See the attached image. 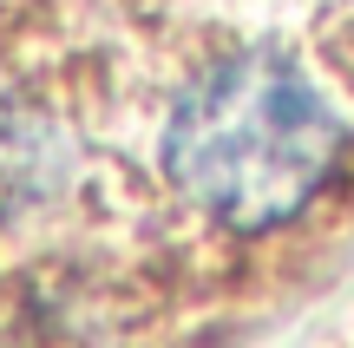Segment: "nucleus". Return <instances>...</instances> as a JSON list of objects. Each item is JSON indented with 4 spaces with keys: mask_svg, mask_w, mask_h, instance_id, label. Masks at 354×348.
<instances>
[{
    "mask_svg": "<svg viewBox=\"0 0 354 348\" xmlns=\"http://www.w3.org/2000/svg\"><path fill=\"white\" fill-rule=\"evenodd\" d=\"M342 118L295 59L269 46L223 53L177 86L158 165L171 197L223 237L295 223L342 165Z\"/></svg>",
    "mask_w": 354,
    "mask_h": 348,
    "instance_id": "1",
    "label": "nucleus"
}]
</instances>
